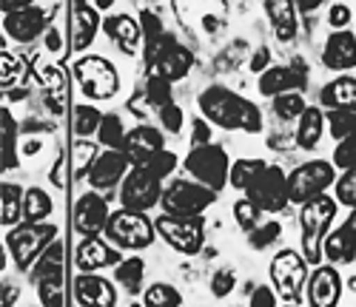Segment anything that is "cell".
Segmentation results:
<instances>
[{
  "mask_svg": "<svg viewBox=\"0 0 356 307\" xmlns=\"http://www.w3.org/2000/svg\"><path fill=\"white\" fill-rule=\"evenodd\" d=\"M236 288V270L234 267H217L209 279V290L214 299H228Z\"/></svg>",
  "mask_w": 356,
  "mask_h": 307,
  "instance_id": "7dc6e473",
  "label": "cell"
},
{
  "mask_svg": "<svg viewBox=\"0 0 356 307\" xmlns=\"http://www.w3.org/2000/svg\"><path fill=\"white\" fill-rule=\"evenodd\" d=\"M325 262L339 265H350L356 262V208L348 213V219L334 228L325 239Z\"/></svg>",
  "mask_w": 356,
  "mask_h": 307,
  "instance_id": "cb8c5ba5",
  "label": "cell"
},
{
  "mask_svg": "<svg viewBox=\"0 0 356 307\" xmlns=\"http://www.w3.org/2000/svg\"><path fill=\"white\" fill-rule=\"evenodd\" d=\"M331 160L339 171L345 168H356V134L345 137V140H337V148L331 154Z\"/></svg>",
  "mask_w": 356,
  "mask_h": 307,
  "instance_id": "f907efd6",
  "label": "cell"
},
{
  "mask_svg": "<svg viewBox=\"0 0 356 307\" xmlns=\"http://www.w3.org/2000/svg\"><path fill=\"white\" fill-rule=\"evenodd\" d=\"M0 119H3V171H15L20 163V142H17V119L12 117V111L3 106L0 111Z\"/></svg>",
  "mask_w": 356,
  "mask_h": 307,
  "instance_id": "74e56055",
  "label": "cell"
},
{
  "mask_svg": "<svg viewBox=\"0 0 356 307\" xmlns=\"http://www.w3.org/2000/svg\"><path fill=\"white\" fill-rule=\"evenodd\" d=\"M191 145H202V142H211V122L205 119L202 114L191 119V137H188Z\"/></svg>",
  "mask_w": 356,
  "mask_h": 307,
  "instance_id": "680465c9",
  "label": "cell"
},
{
  "mask_svg": "<svg viewBox=\"0 0 356 307\" xmlns=\"http://www.w3.org/2000/svg\"><path fill=\"white\" fill-rule=\"evenodd\" d=\"M0 72H3V77H0V83H3V91L12 88L20 77V63H17V57L12 51L3 49V57H0Z\"/></svg>",
  "mask_w": 356,
  "mask_h": 307,
  "instance_id": "db71d44e",
  "label": "cell"
},
{
  "mask_svg": "<svg viewBox=\"0 0 356 307\" xmlns=\"http://www.w3.org/2000/svg\"><path fill=\"white\" fill-rule=\"evenodd\" d=\"M140 26H143V40L165 32V23H163V17H160L154 9H143V12H140Z\"/></svg>",
  "mask_w": 356,
  "mask_h": 307,
  "instance_id": "9f6ffc18",
  "label": "cell"
},
{
  "mask_svg": "<svg viewBox=\"0 0 356 307\" xmlns=\"http://www.w3.org/2000/svg\"><path fill=\"white\" fill-rule=\"evenodd\" d=\"M319 106L322 108H348L356 111V77L339 74L331 83L319 88Z\"/></svg>",
  "mask_w": 356,
  "mask_h": 307,
  "instance_id": "f1b7e54d",
  "label": "cell"
},
{
  "mask_svg": "<svg viewBox=\"0 0 356 307\" xmlns=\"http://www.w3.org/2000/svg\"><path fill=\"white\" fill-rule=\"evenodd\" d=\"M114 282L129 296H143L145 282V259L143 256H123L120 265H114Z\"/></svg>",
  "mask_w": 356,
  "mask_h": 307,
  "instance_id": "f546056e",
  "label": "cell"
},
{
  "mask_svg": "<svg viewBox=\"0 0 356 307\" xmlns=\"http://www.w3.org/2000/svg\"><path fill=\"white\" fill-rule=\"evenodd\" d=\"M251 202H257L265 213H282L288 205H291V188H288V174L280 168V165H265L257 179L243 191Z\"/></svg>",
  "mask_w": 356,
  "mask_h": 307,
  "instance_id": "7c38bea8",
  "label": "cell"
},
{
  "mask_svg": "<svg viewBox=\"0 0 356 307\" xmlns=\"http://www.w3.org/2000/svg\"><path fill=\"white\" fill-rule=\"evenodd\" d=\"M32 285H35L38 299H40L43 307H60V304H66V293H63V267L40 276V279H35Z\"/></svg>",
  "mask_w": 356,
  "mask_h": 307,
  "instance_id": "836d02e7",
  "label": "cell"
},
{
  "mask_svg": "<svg viewBox=\"0 0 356 307\" xmlns=\"http://www.w3.org/2000/svg\"><path fill=\"white\" fill-rule=\"evenodd\" d=\"M43 40H46V51H51V54L63 49V38H60V28H54V26H49V28H46Z\"/></svg>",
  "mask_w": 356,
  "mask_h": 307,
  "instance_id": "91938a15",
  "label": "cell"
},
{
  "mask_svg": "<svg viewBox=\"0 0 356 307\" xmlns=\"http://www.w3.org/2000/svg\"><path fill=\"white\" fill-rule=\"evenodd\" d=\"M308 88V66L302 60L296 63H271L262 74H257V91L259 97L274 100L285 91H305Z\"/></svg>",
  "mask_w": 356,
  "mask_h": 307,
  "instance_id": "5bb4252c",
  "label": "cell"
},
{
  "mask_svg": "<svg viewBox=\"0 0 356 307\" xmlns=\"http://www.w3.org/2000/svg\"><path fill=\"white\" fill-rule=\"evenodd\" d=\"M69 174H72V163L66 160V154H60V157L54 160L51 171H49V179L54 188H69Z\"/></svg>",
  "mask_w": 356,
  "mask_h": 307,
  "instance_id": "11a10c76",
  "label": "cell"
},
{
  "mask_svg": "<svg viewBox=\"0 0 356 307\" xmlns=\"http://www.w3.org/2000/svg\"><path fill=\"white\" fill-rule=\"evenodd\" d=\"M268 165L265 160H257V157H243V160H234L231 163V176H228V185L234 188V191H245L251 182L257 179V174Z\"/></svg>",
  "mask_w": 356,
  "mask_h": 307,
  "instance_id": "8d00e7d4",
  "label": "cell"
},
{
  "mask_svg": "<svg viewBox=\"0 0 356 307\" xmlns=\"http://www.w3.org/2000/svg\"><path fill=\"white\" fill-rule=\"evenodd\" d=\"M26 6H35V0H0V9H3V15L26 9Z\"/></svg>",
  "mask_w": 356,
  "mask_h": 307,
  "instance_id": "6125c7cd",
  "label": "cell"
},
{
  "mask_svg": "<svg viewBox=\"0 0 356 307\" xmlns=\"http://www.w3.org/2000/svg\"><path fill=\"white\" fill-rule=\"evenodd\" d=\"M100 142H92L88 137H77L69 148V163H72V176L74 179H86L88 176V168H92V163L97 160L100 154Z\"/></svg>",
  "mask_w": 356,
  "mask_h": 307,
  "instance_id": "1f68e13d",
  "label": "cell"
},
{
  "mask_svg": "<svg viewBox=\"0 0 356 307\" xmlns=\"http://www.w3.org/2000/svg\"><path fill=\"white\" fill-rule=\"evenodd\" d=\"M248 57H251V46H248V40H234V43H228L222 51H220V57L214 60V66L220 69V72H234V69H240L243 63H248Z\"/></svg>",
  "mask_w": 356,
  "mask_h": 307,
  "instance_id": "b9f144b4",
  "label": "cell"
},
{
  "mask_svg": "<svg viewBox=\"0 0 356 307\" xmlns=\"http://www.w3.org/2000/svg\"><path fill=\"white\" fill-rule=\"evenodd\" d=\"M126 122L120 114H106L103 122H100V128H97V142L103 148H123L126 142Z\"/></svg>",
  "mask_w": 356,
  "mask_h": 307,
  "instance_id": "60d3db41",
  "label": "cell"
},
{
  "mask_svg": "<svg viewBox=\"0 0 356 307\" xmlns=\"http://www.w3.org/2000/svg\"><path fill=\"white\" fill-rule=\"evenodd\" d=\"M194 69V51L188 46H183L177 40L174 46H168L152 66H145V74H163L174 83H180L183 77H188V72Z\"/></svg>",
  "mask_w": 356,
  "mask_h": 307,
  "instance_id": "484cf974",
  "label": "cell"
},
{
  "mask_svg": "<svg viewBox=\"0 0 356 307\" xmlns=\"http://www.w3.org/2000/svg\"><path fill=\"white\" fill-rule=\"evenodd\" d=\"M157 236L183 256H197L205 248V219L202 217H171V213H160L154 219Z\"/></svg>",
  "mask_w": 356,
  "mask_h": 307,
  "instance_id": "8fae6325",
  "label": "cell"
},
{
  "mask_svg": "<svg viewBox=\"0 0 356 307\" xmlns=\"http://www.w3.org/2000/svg\"><path fill=\"white\" fill-rule=\"evenodd\" d=\"M160 148H165V131L160 126H137L126 134V142H123V151L129 154V160L134 165L154 157Z\"/></svg>",
  "mask_w": 356,
  "mask_h": 307,
  "instance_id": "4316f807",
  "label": "cell"
},
{
  "mask_svg": "<svg viewBox=\"0 0 356 307\" xmlns=\"http://www.w3.org/2000/svg\"><path fill=\"white\" fill-rule=\"evenodd\" d=\"M120 254L123 251L106 236H83L74 251V267L77 270H106L123 262Z\"/></svg>",
  "mask_w": 356,
  "mask_h": 307,
  "instance_id": "44dd1931",
  "label": "cell"
},
{
  "mask_svg": "<svg viewBox=\"0 0 356 307\" xmlns=\"http://www.w3.org/2000/svg\"><path fill=\"white\" fill-rule=\"evenodd\" d=\"M143 304L145 307H180V304H186V299H183V293L177 290L174 285L154 282V285H148L143 290Z\"/></svg>",
  "mask_w": 356,
  "mask_h": 307,
  "instance_id": "f35d334b",
  "label": "cell"
},
{
  "mask_svg": "<svg viewBox=\"0 0 356 307\" xmlns=\"http://www.w3.org/2000/svg\"><path fill=\"white\" fill-rule=\"evenodd\" d=\"M262 9L280 43H293L300 38V9L293 0H262Z\"/></svg>",
  "mask_w": 356,
  "mask_h": 307,
  "instance_id": "7402d4cb",
  "label": "cell"
},
{
  "mask_svg": "<svg viewBox=\"0 0 356 307\" xmlns=\"http://www.w3.org/2000/svg\"><path fill=\"white\" fill-rule=\"evenodd\" d=\"M200 114L211 122V126L222 131H245V134H259L262 131V111L254 100L236 94L234 88L214 83L200 91L197 97Z\"/></svg>",
  "mask_w": 356,
  "mask_h": 307,
  "instance_id": "6da1fadb",
  "label": "cell"
},
{
  "mask_svg": "<svg viewBox=\"0 0 356 307\" xmlns=\"http://www.w3.org/2000/svg\"><path fill=\"white\" fill-rule=\"evenodd\" d=\"M103 117L106 114L92 100H88V103H77L72 108V131H74V137H92V134H97Z\"/></svg>",
  "mask_w": 356,
  "mask_h": 307,
  "instance_id": "d6a6232c",
  "label": "cell"
},
{
  "mask_svg": "<svg viewBox=\"0 0 356 307\" xmlns=\"http://www.w3.org/2000/svg\"><path fill=\"white\" fill-rule=\"evenodd\" d=\"M322 66L328 72L345 74L356 69V32L353 28H331L322 43Z\"/></svg>",
  "mask_w": 356,
  "mask_h": 307,
  "instance_id": "d6986e66",
  "label": "cell"
},
{
  "mask_svg": "<svg viewBox=\"0 0 356 307\" xmlns=\"http://www.w3.org/2000/svg\"><path fill=\"white\" fill-rule=\"evenodd\" d=\"M111 3H114V0H95V6H97V9H108Z\"/></svg>",
  "mask_w": 356,
  "mask_h": 307,
  "instance_id": "e7e4bbea",
  "label": "cell"
},
{
  "mask_svg": "<svg viewBox=\"0 0 356 307\" xmlns=\"http://www.w3.org/2000/svg\"><path fill=\"white\" fill-rule=\"evenodd\" d=\"M114 279V276H111ZM100 276V270H80L74 279V304L80 307H114L117 304V282Z\"/></svg>",
  "mask_w": 356,
  "mask_h": 307,
  "instance_id": "ffe728a7",
  "label": "cell"
},
{
  "mask_svg": "<svg viewBox=\"0 0 356 307\" xmlns=\"http://www.w3.org/2000/svg\"><path fill=\"white\" fill-rule=\"evenodd\" d=\"M334 197L342 208H348V210L356 208V168L339 171L337 182H334Z\"/></svg>",
  "mask_w": 356,
  "mask_h": 307,
  "instance_id": "bcb514c9",
  "label": "cell"
},
{
  "mask_svg": "<svg viewBox=\"0 0 356 307\" xmlns=\"http://www.w3.org/2000/svg\"><path fill=\"white\" fill-rule=\"evenodd\" d=\"M46 28H49V9L43 6H26L3 15V35L20 46L40 40L46 35Z\"/></svg>",
  "mask_w": 356,
  "mask_h": 307,
  "instance_id": "e0dca14e",
  "label": "cell"
},
{
  "mask_svg": "<svg viewBox=\"0 0 356 307\" xmlns=\"http://www.w3.org/2000/svg\"><path fill=\"white\" fill-rule=\"evenodd\" d=\"M111 217V208L103 197V191L88 188L74 199V210H72V225L80 236H103L106 225Z\"/></svg>",
  "mask_w": 356,
  "mask_h": 307,
  "instance_id": "9a60e30c",
  "label": "cell"
},
{
  "mask_svg": "<svg viewBox=\"0 0 356 307\" xmlns=\"http://www.w3.org/2000/svg\"><path fill=\"white\" fill-rule=\"evenodd\" d=\"M217 194L220 191L202 185V182L194 179V176L174 179L171 185L163 191L160 208L165 213H171V217H202V213L217 202Z\"/></svg>",
  "mask_w": 356,
  "mask_h": 307,
  "instance_id": "ba28073f",
  "label": "cell"
},
{
  "mask_svg": "<svg viewBox=\"0 0 356 307\" xmlns=\"http://www.w3.org/2000/svg\"><path fill=\"white\" fill-rule=\"evenodd\" d=\"M245 66H248V72H251L254 77H257V74H262L265 69L271 66V49H268V46H259V49H254Z\"/></svg>",
  "mask_w": 356,
  "mask_h": 307,
  "instance_id": "6f0895ef",
  "label": "cell"
},
{
  "mask_svg": "<svg viewBox=\"0 0 356 307\" xmlns=\"http://www.w3.org/2000/svg\"><path fill=\"white\" fill-rule=\"evenodd\" d=\"M57 239V228L46 219V222H20L15 228H9L6 233V248L9 256L15 259L20 273H29L35 267V262L40 259V254Z\"/></svg>",
  "mask_w": 356,
  "mask_h": 307,
  "instance_id": "5b68a950",
  "label": "cell"
},
{
  "mask_svg": "<svg viewBox=\"0 0 356 307\" xmlns=\"http://www.w3.org/2000/svg\"><path fill=\"white\" fill-rule=\"evenodd\" d=\"M163 179L145 165H131L126 179L120 182V205L131 210H152L163 199Z\"/></svg>",
  "mask_w": 356,
  "mask_h": 307,
  "instance_id": "4fadbf2b",
  "label": "cell"
},
{
  "mask_svg": "<svg viewBox=\"0 0 356 307\" xmlns=\"http://www.w3.org/2000/svg\"><path fill=\"white\" fill-rule=\"evenodd\" d=\"M54 210L51 197L43 188H26L23 194V219L26 222H46Z\"/></svg>",
  "mask_w": 356,
  "mask_h": 307,
  "instance_id": "e575fe53",
  "label": "cell"
},
{
  "mask_svg": "<svg viewBox=\"0 0 356 307\" xmlns=\"http://www.w3.org/2000/svg\"><path fill=\"white\" fill-rule=\"evenodd\" d=\"M325 117H328V134L334 140H345V137L356 134V111H348V108H325Z\"/></svg>",
  "mask_w": 356,
  "mask_h": 307,
  "instance_id": "ee69618b",
  "label": "cell"
},
{
  "mask_svg": "<svg viewBox=\"0 0 356 307\" xmlns=\"http://www.w3.org/2000/svg\"><path fill=\"white\" fill-rule=\"evenodd\" d=\"M296 9H300V15H314L325 6V0H293Z\"/></svg>",
  "mask_w": 356,
  "mask_h": 307,
  "instance_id": "94428289",
  "label": "cell"
},
{
  "mask_svg": "<svg viewBox=\"0 0 356 307\" xmlns=\"http://www.w3.org/2000/svg\"><path fill=\"white\" fill-rule=\"evenodd\" d=\"M15 299H17V290H15L12 285H6V282H3V301H0V304L9 307V304H15Z\"/></svg>",
  "mask_w": 356,
  "mask_h": 307,
  "instance_id": "be15d7a7",
  "label": "cell"
},
{
  "mask_svg": "<svg viewBox=\"0 0 356 307\" xmlns=\"http://www.w3.org/2000/svg\"><path fill=\"white\" fill-rule=\"evenodd\" d=\"M157 119H160V128L165 134H180L183 126H186V114L177 103H168V106L157 108Z\"/></svg>",
  "mask_w": 356,
  "mask_h": 307,
  "instance_id": "681fc988",
  "label": "cell"
},
{
  "mask_svg": "<svg viewBox=\"0 0 356 307\" xmlns=\"http://www.w3.org/2000/svg\"><path fill=\"white\" fill-rule=\"evenodd\" d=\"M103 32L106 38L114 43V49H120L123 54H137L140 43H143V26L140 20H134L131 15L120 12V15H108L103 17Z\"/></svg>",
  "mask_w": 356,
  "mask_h": 307,
  "instance_id": "603a6c76",
  "label": "cell"
},
{
  "mask_svg": "<svg viewBox=\"0 0 356 307\" xmlns=\"http://www.w3.org/2000/svg\"><path fill=\"white\" fill-rule=\"evenodd\" d=\"M325 128H328V117H325V108L322 106H308L300 114V119H296L293 145L302 148V151H314L322 142Z\"/></svg>",
  "mask_w": 356,
  "mask_h": 307,
  "instance_id": "83f0119b",
  "label": "cell"
},
{
  "mask_svg": "<svg viewBox=\"0 0 356 307\" xmlns=\"http://www.w3.org/2000/svg\"><path fill=\"white\" fill-rule=\"evenodd\" d=\"M131 160L123 148H103L97 154V160L88 168V188H97V191H108V188H117L120 182L126 179V174L131 171Z\"/></svg>",
  "mask_w": 356,
  "mask_h": 307,
  "instance_id": "2e32d148",
  "label": "cell"
},
{
  "mask_svg": "<svg viewBox=\"0 0 356 307\" xmlns=\"http://www.w3.org/2000/svg\"><path fill=\"white\" fill-rule=\"evenodd\" d=\"M103 32V17L95 3H77L72 9V46L74 51H86Z\"/></svg>",
  "mask_w": 356,
  "mask_h": 307,
  "instance_id": "d4e9b609",
  "label": "cell"
},
{
  "mask_svg": "<svg viewBox=\"0 0 356 307\" xmlns=\"http://www.w3.org/2000/svg\"><path fill=\"white\" fill-rule=\"evenodd\" d=\"M140 165H145L148 171H154L160 179H165V176H171L174 174V168L180 165V157H177L174 151H168V148H160L154 157H148L145 163H140Z\"/></svg>",
  "mask_w": 356,
  "mask_h": 307,
  "instance_id": "c3c4849f",
  "label": "cell"
},
{
  "mask_svg": "<svg viewBox=\"0 0 356 307\" xmlns=\"http://www.w3.org/2000/svg\"><path fill=\"white\" fill-rule=\"evenodd\" d=\"M342 276L337 270L334 262H322L314 265L311 276H308V288H305V304L311 307H334L342 299Z\"/></svg>",
  "mask_w": 356,
  "mask_h": 307,
  "instance_id": "ac0fdd59",
  "label": "cell"
},
{
  "mask_svg": "<svg viewBox=\"0 0 356 307\" xmlns=\"http://www.w3.org/2000/svg\"><path fill=\"white\" fill-rule=\"evenodd\" d=\"M148 3H160V0H148Z\"/></svg>",
  "mask_w": 356,
  "mask_h": 307,
  "instance_id": "003e7915",
  "label": "cell"
},
{
  "mask_svg": "<svg viewBox=\"0 0 356 307\" xmlns=\"http://www.w3.org/2000/svg\"><path fill=\"white\" fill-rule=\"evenodd\" d=\"M248 236V244L254 251H268V248H274V244L280 242V236H282V225L277 222V219H268V222H259L254 231H248L245 233Z\"/></svg>",
  "mask_w": 356,
  "mask_h": 307,
  "instance_id": "f6af8a7d",
  "label": "cell"
},
{
  "mask_svg": "<svg viewBox=\"0 0 356 307\" xmlns=\"http://www.w3.org/2000/svg\"><path fill=\"white\" fill-rule=\"evenodd\" d=\"M103 236L108 242H114L120 251H134L137 254V251H145V248L154 244L157 225H154L152 217H148V210H131V208L120 205V210H111Z\"/></svg>",
  "mask_w": 356,
  "mask_h": 307,
  "instance_id": "3957f363",
  "label": "cell"
},
{
  "mask_svg": "<svg viewBox=\"0 0 356 307\" xmlns=\"http://www.w3.org/2000/svg\"><path fill=\"white\" fill-rule=\"evenodd\" d=\"M74 80L83 91L86 100L103 103L111 100L120 91V74H117L114 63L103 54H83L74 60Z\"/></svg>",
  "mask_w": 356,
  "mask_h": 307,
  "instance_id": "8992f818",
  "label": "cell"
},
{
  "mask_svg": "<svg viewBox=\"0 0 356 307\" xmlns=\"http://www.w3.org/2000/svg\"><path fill=\"white\" fill-rule=\"evenodd\" d=\"M77 3H88V0H74V6H77Z\"/></svg>",
  "mask_w": 356,
  "mask_h": 307,
  "instance_id": "03108f58",
  "label": "cell"
},
{
  "mask_svg": "<svg viewBox=\"0 0 356 307\" xmlns=\"http://www.w3.org/2000/svg\"><path fill=\"white\" fill-rule=\"evenodd\" d=\"M280 301L282 299H280V293H277L274 285H257L251 290V296H248V304L251 307H277Z\"/></svg>",
  "mask_w": 356,
  "mask_h": 307,
  "instance_id": "816d5d0a",
  "label": "cell"
},
{
  "mask_svg": "<svg viewBox=\"0 0 356 307\" xmlns=\"http://www.w3.org/2000/svg\"><path fill=\"white\" fill-rule=\"evenodd\" d=\"M337 176H339V168L334 165V160H308L302 165H296L288 174L291 205H305L322 194H328L334 188Z\"/></svg>",
  "mask_w": 356,
  "mask_h": 307,
  "instance_id": "9c48e42d",
  "label": "cell"
},
{
  "mask_svg": "<svg viewBox=\"0 0 356 307\" xmlns=\"http://www.w3.org/2000/svg\"><path fill=\"white\" fill-rule=\"evenodd\" d=\"M305 108H308L305 91H285V94H277L271 100V111L277 114L280 122H296Z\"/></svg>",
  "mask_w": 356,
  "mask_h": 307,
  "instance_id": "d590c367",
  "label": "cell"
},
{
  "mask_svg": "<svg viewBox=\"0 0 356 307\" xmlns=\"http://www.w3.org/2000/svg\"><path fill=\"white\" fill-rule=\"evenodd\" d=\"M143 94L154 108H163V106L174 103V80H168L163 74H145Z\"/></svg>",
  "mask_w": 356,
  "mask_h": 307,
  "instance_id": "ab89813d",
  "label": "cell"
},
{
  "mask_svg": "<svg viewBox=\"0 0 356 307\" xmlns=\"http://www.w3.org/2000/svg\"><path fill=\"white\" fill-rule=\"evenodd\" d=\"M337 197L322 194L305 205H300V244L311 265L325 262V239L331 233V225L337 219Z\"/></svg>",
  "mask_w": 356,
  "mask_h": 307,
  "instance_id": "7a4b0ae2",
  "label": "cell"
},
{
  "mask_svg": "<svg viewBox=\"0 0 356 307\" xmlns=\"http://www.w3.org/2000/svg\"><path fill=\"white\" fill-rule=\"evenodd\" d=\"M311 262L305 259L302 251H293V248H282L274 254L271 265H268V279L277 288L282 301L291 304H302L305 288H308V276H311Z\"/></svg>",
  "mask_w": 356,
  "mask_h": 307,
  "instance_id": "277c9868",
  "label": "cell"
},
{
  "mask_svg": "<svg viewBox=\"0 0 356 307\" xmlns=\"http://www.w3.org/2000/svg\"><path fill=\"white\" fill-rule=\"evenodd\" d=\"M262 217H265V210H262L257 202H251L245 194L234 202V222H236V228H240L243 233L254 231V228L262 222Z\"/></svg>",
  "mask_w": 356,
  "mask_h": 307,
  "instance_id": "7bdbcfd3",
  "label": "cell"
},
{
  "mask_svg": "<svg viewBox=\"0 0 356 307\" xmlns=\"http://www.w3.org/2000/svg\"><path fill=\"white\" fill-rule=\"evenodd\" d=\"M23 188L15 182H3V191H0V225L3 228H15L23 222Z\"/></svg>",
  "mask_w": 356,
  "mask_h": 307,
  "instance_id": "4dcf8cb0",
  "label": "cell"
},
{
  "mask_svg": "<svg viewBox=\"0 0 356 307\" xmlns=\"http://www.w3.org/2000/svg\"><path fill=\"white\" fill-rule=\"evenodd\" d=\"M183 168L188 176L200 179L202 185L222 191L228 185V176H231V157L222 145H217L211 140V142H202V145H191V151L183 160Z\"/></svg>",
  "mask_w": 356,
  "mask_h": 307,
  "instance_id": "52a82bcc",
  "label": "cell"
},
{
  "mask_svg": "<svg viewBox=\"0 0 356 307\" xmlns=\"http://www.w3.org/2000/svg\"><path fill=\"white\" fill-rule=\"evenodd\" d=\"M174 17L186 32H197L205 38L220 35L228 26L225 0H171Z\"/></svg>",
  "mask_w": 356,
  "mask_h": 307,
  "instance_id": "30bf717a",
  "label": "cell"
},
{
  "mask_svg": "<svg viewBox=\"0 0 356 307\" xmlns=\"http://www.w3.org/2000/svg\"><path fill=\"white\" fill-rule=\"evenodd\" d=\"M350 20H353V12L348 3H331L328 12H325V23L328 28H350Z\"/></svg>",
  "mask_w": 356,
  "mask_h": 307,
  "instance_id": "f5cc1de1",
  "label": "cell"
}]
</instances>
